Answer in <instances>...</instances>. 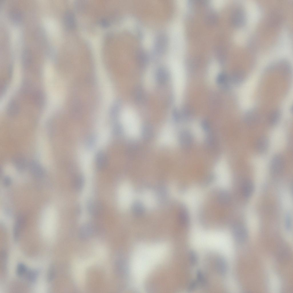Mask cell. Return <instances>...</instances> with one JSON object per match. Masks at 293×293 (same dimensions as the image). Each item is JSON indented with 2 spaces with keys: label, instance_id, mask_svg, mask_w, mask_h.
I'll return each instance as SVG.
<instances>
[{
  "label": "cell",
  "instance_id": "cell-1",
  "mask_svg": "<svg viewBox=\"0 0 293 293\" xmlns=\"http://www.w3.org/2000/svg\"><path fill=\"white\" fill-rule=\"evenodd\" d=\"M121 117L123 128L127 135L134 138L139 137L141 126L139 116L135 111L130 107H126L123 110Z\"/></svg>",
  "mask_w": 293,
  "mask_h": 293
},
{
  "label": "cell",
  "instance_id": "cell-2",
  "mask_svg": "<svg viewBox=\"0 0 293 293\" xmlns=\"http://www.w3.org/2000/svg\"><path fill=\"white\" fill-rule=\"evenodd\" d=\"M177 140L174 127L171 125L167 124L161 129L158 136L157 142L161 146L172 147L176 145Z\"/></svg>",
  "mask_w": 293,
  "mask_h": 293
},
{
  "label": "cell",
  "instance_id": "cell-3",
  "mask_svg": "<svg viewBox=\"0 0 293 293\" xmlns=\"http://www.w3.org/2000/svg\"><path fill=\"white\" fill-rule=\"evenodd\" d=\"M285 167V161L283 157L280 154H277L272 158L270 165V171L275 176L281 175L283 172Z\"/></svg>",
  "mask_w": 293,
  "mask_h": 293
},
{
  "label": "cell",
  "instance_id": "cell-4",
  "mask_svg": "<svg viewBox=\"0 0 293 293\" xmlns=\"http://www.w3.org/2000/svg\"><path fill=\"white\" fill-rule=\"evenodd\" d=\"M87 209L89 214L94 217L100 216L104 211L103 205L100 201L92 199L88 201Z\"/></svg>",
  "mask_w": 293,
  "mask_h": 293
},
{
  "label": "cell",
  "instance_id": "cell-5",
  "mask_svg": "<svg viewBox=\"0 0 293 293\" xmlns=\"http://www.w3.org/2000/svg\"><path fill=\"white\" fill-rule=\"evenodd\" d=\"M232 233L235 240L239 243L245 242L248 237V232L246 227L240 223H237L233 226Z\"/></svg>",
  "mask_w": 293,
  "mask_h": 293
},
{
  "label": "cell",
  "instance_id": "cell-6",
  "mask_svg": "<svg viewBox=\"0 0 293 293\" xmlns=\"http://www.w3.org/2000/svg\"><path fill=\"white\" fill-rule=\"evenodd\" d=\"M246 15L244 10L239 7L235 9L231 16V21L232 24L236 27H240L244 25Z\"/></svg>",
  "mask_w": 293,
  "mask_h": 293
},
{
  "label": "cell",
  "instance_id": "cell-7",
  "mask_svg": "<svg viewBox=\"0 0 293 293\" xmlns=\"http://www.w3.org/2000/svg\"><path fill=\"white\" fill-rule=\"evenodd\" d=\"M26 222V218L23 214L19 215L17 217L13 228V237L14 240L18 241Z\"/></svg>",
  "mask_w": 293,
  "mask_h": 293
},
{
  "label": "cell",
  "instance_id": "cell-8",
  "mask_svg": "<svg viewBox=\"0 0 293 293\" xmlns=\"http://www.w3.org/2000/svg\"><path fill=\"white\" fill-rule=\"evenodd\" d=\"M28 168L31 175L34 177L40 178L44 175V171L41 165L37 161H32L28 163Z\"/></svg>",
  "mask_w": 293,
  "mask_h": 293
},
{
  "label": "cell",
  "instance_id": "cell-9",
  "mask_svg": "<svg viewBox=\"0 0 293 293\" xmlns=\"http://www.w3.org/2000/svg\"><path fill=\"white\" fill-rule=\"evenodd\" d=\"M12 162L15 167L19 171H23L28 167V163L25 157L21 155L17 154L14 156Z\"/></svg>",
  "mask_w": 293,
  "mask_h": 293
},
{
  "label": "cell",
  "instance_id": "cell-10",
  "mask_svg": "<svg viewBox=\"0 0 293 293\" xmlns=\"http://www.w3.org/2000/svg\"><path fill=\"white\" fill-rule=\"evenodd\" d=\"M21 107L19 103L15 100H12L8 102L6 108V112L10 116L17 115L20 113Z\"/></svg>",
  "mask_w": 293,
  "mask_h": 293
},
{
  "label": "cell",
  "instance_id": "cell-11",
  "mask_svg": "<svg viewBox=\"0 0 293 293\" xmlns=\"http://www.w3.org/2000/svg\"><path fill=\"white\" fill-rule=\"evenodd\" d=\"M96 167L99 170L105 169L108 164V159L106 155L102 151L98 152L95 157Z\"/></svg>",
  "mask_w": 293,
  "mask_h": 293
},
{
  "label": "cell",
  "instance_id": "cell-12",
  "mask_svg": "<svg viewBox=\"0 0 293 293\" xmlns=\"http://www.w3.org/2000/svg\"><path fill=\"white\" fill-rule=\"evenodd\" d=\"M94 225L92 222H88L83 224L80 230V234L81 237H88L94 232L95 229Z\"/></svg>",
  "mask_w": 293,
  "mask_h": 293
},
{
  "label": "cell",
  "instance_id": "cell-13",
  "mask_svg": "<svg viewBox=\"0 0 293 293\" xmlns=\"http://www.w3.org/2000/svg\"><path fill=\"white\" fill-rule=\"evenodd\" d=\"M32 95L33 101L35 105L39 108L42 107L45 102V96L43 92L36 90L32 93Z\"/></svg>",
  "mask_w": 293,
  "mask_h": 293
},
{
  "label": "cell",
  "instance_id": "cell-14",
  "mask_svg": "<svg viewBox=\"0 0 293 293\" xmlns=\"http://www.w3.org/2000/svg\"><path fill=\"white\" fill-rule=\"evenodd\" d=\"M254 185L253 182L249 180L244 181L242 186L241 191L243 196L246 198L250 197L253 193Z\"/></svg>",
  "mask_w": 293,
  "mask_h": 293
},
{
  "label": "cell",
  "instance_id": "cell-15",
  "mask_svg": "<svg viewBox=\"0 0 293 293\" xmlns=\"http://www.w3.org/2000/svg\"><path fill=\"white\" fill-rule=\"evenodd\" d=\"M191 132L195 139L199 142L202 141L205 136L201 126L198 123H194L191 127Z\"/></svg>",
  "mask_w": 293,
  "mask_h": 293
},
{
  "label": "cell",
  "instance_id": "cell-16",
  "mask_svg": "<svg viewBox=\"0 0 293 293\" xmlns=\"http://www.w3.org/2000/svg\"><path fill=\"white\" fill-rule=\"evenodd\" d=\"M215 268L217 272L221 276L225 275L227 271V262L225 259L222 257H219L215 261Z\"/></svg>",
  "mask_w": 293,
  "mask_h": 293
},
{
  "label": "cell",
  "instance_id": "cell-17",
  "mask_svg": "<svg viewBox=\"0 0 293 293\" xmlns=\"http://www.w3.org/2000/svg\"><path fill=\"white\" fill-rule=\"evenodd\" d=\"M268 145L269 141L267 138L265 136H262L257 140L255 147L259 153H263L267 151Z\"/></svg>",
  "mask_w": 293,
  "mask_h": 293
},
{
  "label": "cell",
  "instance_id": "cell-18",
  "mask_svg": "<svg viewBox=\"0 0 293 293\" xmlns=\"http://www.w3.org/2000/svg\"><path fill=\"white\" fill-rule=\"evenodd\" d=\"M85 180L83 176L81 174L75 176L72 181V186L76 191H80L83 188Z\"/></svg>",
  "mask_w": 293,
  "mask_h": 293
},
{
  "label": "cell",
  "instance_id": "cell-19",
  "mask_svg": "<svg viewBox=\"0 0 293 293\" xmlns=\"http://www.w3.org/2000/svg\"><path fill=\"white\" fill-rule=\"evenodd\" d=\"M64 21L66 26L68 28L74 29L76 26V20L74 14L71 11H68L65 13Z\"/></svg>",
  "mask_w": 293,
  "mask_h": 293
},
{
  "label": "cell",
  "instance_id": "cell-20",
  "mask_svg": "<svg viewBox=\"0 0 293 293\" xmlns=\"http://www.w3.org/2000/svg\"><path fill=\"white\" fill-rule=\"evenodd\" d=\"M32 56L30 51L28 49H25L23 52L22 57V62L23 67L27 68L32 63Z\"/></svg>",
  "mask_w": 293,
  "mask_h": 293
},
{
  "label": "cell",
  "instance_id": "cell-21",
  "mask_svg": "<svg viewBox=\"0 0 293 293\" xmlns=\"http://www.w3.org/2000/svg\"><path fill=\"white\" fill-rule=\"evenodd\" d=\"M21 90L23 93L26 94L32 93L34 91H33V84L29 80H26L22 84Z\"/></svg>",
  "mask_w": 293,
  "mask_h": 293
},
{
  "label": "cell",
  "instance_id": "cell-22",
  "mask_svg": "<svg viewBox=\"0 0 293 293\" xmlns=\"http://www.w3.org/2000/svg\"><path fill=\"white\" fill-rule=\"evenodd\" d=\"M143 200L148 207H151L154 204L155 200L153 194L150 192H146L144 193L142 196Z\"/></svg>",
  "mask_w": 293,
  "mask_h": 293
},
{
  "label": "cell",
  "instance_id": "cell-23",
  "mask_svg": "<svg viewBox=\"0 0 293 293\" xmlns=\"http://www.w3.org/2000/svg\"><path fill=\"white\" fill-rule=\"evenodd\" d=\"M38 275L37 271L28 269L24 277L29 282H33L36 281Z\"/></svg>",
  "mask_w": 293,
  "mask_h": 293
},
{
  "label": "cell",
  "instance_id": "cell-24",
  "mask_svg": "<svg viewBox=\"0 0 293 293\" xmlns=\"http://www.w3.org/2000/svg\"><path fill=\"white\" fill-rule=\"evenodd\" d=\"M198 286H205L206 284L207 281L203 273L201 270H198L196 273V280Z\"/></svg>",
  "mask_w": 293,
  "mask_h": 293
},
{
  "label": "cell",
  "instance_id": "cell-25",
  "mask_svg": "<svg viewBox=\"0 0 293 293\" xmlns=\"http://www.w3.org/2000/svg\"><path fill=\"white\" fill-rule=\"evenodd\" d=\"M28 269L24 264L19 263L17 266L16 274L19 277H24Z\"/></svg>",
  "mask_w": 293,
  "mask_h": 293
},
{
  "label": "cell",
  "instance_id": "cell-26",
  "mask_svg": "<svg viewBox=\"0 0 293 293\" xmlns=\"http://www.w3.org/2000/svg\"><path fill=\"white\" fill-rule=\"evenodd\" d=\"M153 71H148L146 75V84L147 88H152L154 85V76Z\"/></svg>",
  "mask_w": 293,
  "mask_h": 293
},
{
  "label": "cell",
  "instance_id": "cell-27",
  "mask_svg": "<svg viewBox=\"0 0 293 293\" xmlns=\"http://www.w3.org/2000/svg\"><path fill=\"white\" fill-rule=\"evenodd\" d=\"M280 117L279 112L276 111L273 112L270 115L269 122L270 125L274 126L278 122Z\"/></svg>",
  "mask_w": 293,
  "mask_h": 293
},
{
  "label": "cell",
  "instance_id": "cell-28",
  "mask_svg": "<svg viewBox=\"0 0 293 293\" xmlns=\"http://www.w3.org/2000/svg\"><path fill=\"white\" fill-rule=\"evenodd\" d=\"M10 16L13 21L17 22L21 20L22 14L21 12L19 10L14 9L12 10L11 12Z\"/></svg>",
  "mask_w": 293,
  "mask_h": 293
},
{
  "label": "cell",
  "instance_id": "cell-29",
  "mask_svg": "<svg viewBox=\"0 0 293 293\" xmlns=\"http://www.w3.org/2000/svg\"><path fill=\"white\" fill-rule=\"evenodd\" d=\"M285 226L286 230L290 231L292 226V220L291 214L289 212L286 213L285 218Z\"/></svg>",
  "mask_w": 293,
  "mask_h": 293
},
{
  "label": "cell",
  "instance_id": "cell-30",
  "mask_svg": "<svg viewBox=\"0 0 293 293\" xmlns=\"http://www.w3.org/2000/svg\"><path fill=\"white\" fill-rule=\"evenodd\" d=\"M245 121L248 125L252 126L255 125L257 122L258 120L256 116L253 114H249L246 116Z\"/></svg>",
  "mask_w": 293,
  "mask_h": 293
},
{
  "label": "cell",
  "instance_id": "cell-31",
  "mask_svg": "<svg viewBox=\"0 0 293 293\" xmlns=\"http://www.w3.org/2000/svg\"><path fill=\"white\" fill-rule=\"evenodd\" d=\"M190 262L192 265H196L198 262V258L196 253L194 250H191L189 253Z\"/></svg>",
  "mask_w": 293,
  "mask_h": 293
},
{
  "label": "cell",
  "instance_id": "cell-32",
  "mask_svg": "<svg viewBox=\"0 0 293 293\" xmlns=\"http://www.w3.org/2000/svg\"><path fill=\"white\" fill-rule=\"evenodd\" d=\"M55 274L56 272L54 266H51L49 269L47 275L48 281L49 282L52 281L54 279Z\"/></svg>",
  "mask_w": 293,
  "mask_h": 293
},
{
  "label": "cell",
  "instance_id": "cell-33",
  "mask_svg": "<svg viewBox=\"0 0 293 293\" xmlns=\"http://www.w3.org/2000/svg\"><path fill=\"white\" fill-rule=\"evenodd\" d=\"M198 286V285L196 280H193L189 283L188 286V290L189 291H192L195 290Z\"/></svg>",
  "mask_w": 293,
  "mask_h": 293
},
{
  "label": "cell",
  "instance_id": "cell-34",
  "mask_svg": "<svg viewBox=\"0 0 293 293\" xmlns=\"http://www.w3.org/2000/svg\"><path fill=\"white\" fill-rule=\"evenodd\" d=\"M226 79V76L225 74L223 73H220L217 76V82L219 84H222L224 82Z\"/></svg>",
  "mask_w": 293,
  "mask_h": 293
},
{
  "label": "cell",
  "instance_id": "cell-35",
  "mask_svg": "<svg viewBox=\"0 0 293 293\" xmlns=\"http://www.w3.org/2000/svg\"><path fill=\"white\" fill-rule=\"evenodd\" d=\"M3 183L5 186L6 187L9 186L11 183V178L9 176H5L3 179Z\"/></svg>",
  "mask_w": 293,
  "mask_h": 293
},
{
  "label": "cell",
  "instance_id": "cell-36",
  "mask_svg": "<svg viewBox=\"0 0 293 293\" xmlns=\"http://www.w3.org/2000/svg\"><path fill=\"white\" fill-rule=\"evenodd\" d=\"M216 16L213 14L208 15L206 18L208 23H214L216 20Z\"/></svg>",
  "mask_w": 293,
  "mask_h": 293
},
{
  "label": "cell",
  "instance_id": "cell-37",
  "mask_svg": "<svg viewBox=\"0 0 293 293\" xmlns=\"http://www.w3.org/2000/svg\"><path fill=\"white\" fill-rule=\"evenodd\" d=\"M100 23L101 25L104 27H107L109 25L108 21L105 19H102L100 21Z\"/></svg>",
  "mask_w": 293,
  "mask_h": 293
}]
</instances>
